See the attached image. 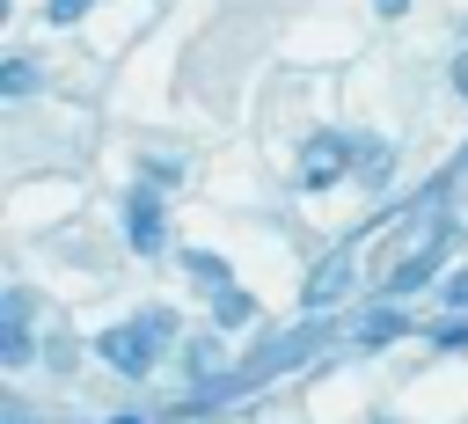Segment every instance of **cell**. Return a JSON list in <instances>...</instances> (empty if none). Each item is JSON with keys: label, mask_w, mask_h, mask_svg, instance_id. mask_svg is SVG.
Returning <instances> with one entry per match:
<instances>
[{"label": "cell", "mask_w": 468, "mask_h": 424, "mask_svg": "<svg viewBox=\"0 0 468 424\" xmlns=\"http://www.w3.org/2000/svg\"><path fill=\"white\" fill-rule=\"evenodd\" d=\"M117 373H146L154 358H161V314H146V322H117V329H102V344H95Z\"/></svg>", "instance_id": "obj_1"}, {"label": "cell", "mask_w": 468, "mask_h": 424, "mask_svg": "<svg viewBox=\"0 0 468 424\" xmlns=\"http://www.w3.org/2000/svg\"><path fill=\"white\" fill-rule=\"evenodd\" d=\"M124 234H132V249H161V197L154 190H132V205H124Z\"/></svg>", "instance_id": "obj_2"}, {"label": "cell", "mask_w": 468, "mask_h": 424, "mask_svg": "<svg viewBox=\"0 0 468 424\" xmlns=\"http://www.w3.org/2000/svg\"><path fill=\"white\" fill-rule=\"evenodd\" d=\"M344 161H351V146H344V139H314V146H307L300 183H307V190H322V183H336V175H344Z\"/></svg>", "instance_id": "obj_3"}, {"label": "cell", "mask_w": 468, "mask_h": 424, "mask_svg": "<svg viewBox=\"0 0 468 424\" xmlns=\"http://www.w3.org/2000/svg\"><path fill=\"white\" fill-rule=\"evenodd\" d=\"M431 263H439V227H431V241H424L417 256H402V263L388 270V285H395V292H410V285H424V278H431Z\"/></svg>", "instance_id": "obj_4"}, {"label": "cell", "mask_w": 468, "mask_h": 424, "mask_svg": "<svg viewBox=\"0 0 468 424\" xmlns=\"http://www.w3.org/2000/svg\"><path fill=\"white\" fill-rule=\"evenodd\" d=\"M212 314H219L227 329H241V322L256 314V300H249V292H234V285H212Z\"/></svg>", "instance_id": "obj_5"}, {"label": "cell", "mask_w": 468, "mask_h": 424, "mask_svg": "<svg viewBox=\"0 0 468 424\" xmlns=\"http://www.w3.org/2000/svg\"><path fill=\"white\" fill-rule=\"evenodd\" d=\"M0 358L22 366L29 358V329H22V300H7V329H0Z\"/></svg>", "instance_id": "obj_6"}, {"label": "cell", "mask_w": 468, "mask_h": 424, "mask_svg": "<svg viewBox=\"0 0 468 424\" xmlns=\"http://www.w3.org/2000/svg\"><path fill=\"white\" fill-rule=\"evenodd\" d=\"M0 88H7V95H29V88H37V66H29V58H7Z\"/></svg>", "instance_id": "obj_7"}, {"label": "cell", "mask_w": 468, "mask_h": 424, "mask_svg": "<svg viewBox=\"0 0 468 424\" xmlns=\"http://www.w3.org/2000/svg\"><path fill=\"white\" fill-rule=\"evenodd\" d=\"M44 15H51V22H80V15H88V0H44Z\"/></svg>", "instance_id": "obj_8"}, {"label": "cell", "mask_w": 468, "mask_h": 424, "mask_svg": "<svg viewBox=\"0 0 468 424\" xmlns=\"http://www.w3.org/2000/svg\"><path fill=\"white\" fill-rule=\"evenodd\" d=\"M146 183H183V161H146Z\"/></svg>", "instance_id": "obj_9"}, {"label": "cell", "mask_w": 468, "mask_h": 424, "mask_svg": "<svg viewBox=\"0 0 468 424\" xmlns=\"http://www.w3.org/2000/svg\"><path fill=\"white\" fill-rule=\"evenodd\" d=\"M453 88H461V95H468V51H461V58H453Z\"/></svg>", "instance_id": "obj_10"}, {"label": "cell", "mask_w": 468, "mask_h": 424, "mask_svg": "<svg viewBox=\"0 0 468 424\" xmlns=\"http://www.w3.org/2000/svg\"><path fill=\"white\" fill-rule=\"evenodd\" d=\"M446 292H453V300H461V307H468V278H453V285H446Z\"/></svg>", "instance_id": "obj_11"}, {"label": "cell", "mask_w": 468, "mask_h": 424, "mask_svg": "<svg viewBox=\"0 0 468 424\" xmlns=\"http://www.w3.org/2000/svg\"><path fill=\"white\" fill-rule=\"evenodd\" d=\"M380 15H402V0H380Z\"/></svg>", "instance_id": "obj_12"}]
</instances>
